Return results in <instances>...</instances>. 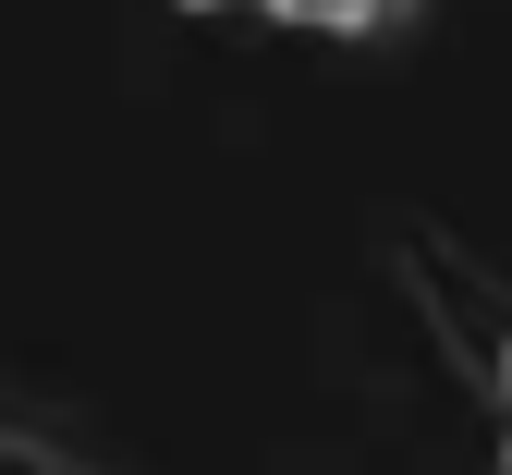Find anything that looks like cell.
<instances>
[{
	"label": "cell",
	"instance_id": "6da1fadb",
	"mask_svg": "<svg viewBox=\"0 0 512 475\" xmlns=\"http://www.w3.org/2000/svg\"><path fill=\"white\" fill-rule=\"evenodd\" d=\"M391 256H403V281H415L427 329L452 342V366H464V378H488V390L512 402V293L488 281V268H476L452 232H427V220H403V232H391Z\"/></svg>",
	"mask_w": 512,
	"mask_h": 475
},
{
	"label": "cell",
	"instance_id": "277c9868",
	"mask_svg": "<svg viewBox=\"0 0 512 475\" xmlns=\"http://www.w3.org/2000/svg\"><path fill=\"white\" fill-rule=\"evenodd\" d=\"M183 13H232V0H183Z\"/></svg>",
	"mask_w": 512,
	"mask_h": 475
},
{
	"label": "cell",
	"instance_id": "7a4b0ae2",
	"mask_svg": "<svg viewBox=\"0 0 512 475\" xmlns=\"http://www.w3.org/2000/svg\"><path fill=\"white\" fill-rule=\"evenodd\" d=\"M0 475H122L110 451H74L61 427H37V415H0Z\"/></svg>",
	"mask_w": 512,
	"mask_h": 475
},
{
	"label": "cell",
	"instance_id": "3957f363",
	"mask_svg": "<svg viewBox=\"0 0 512 475\" xmlns=\"http://www.w3.org/2000/svg\"><path fill=\"white\" fill-rule=\"evenodd\" d=\"M281 25H342V37H378V25H403L415 0H269Z\"/></svg>",
	"mask_w": 512,
	"mask_h": 475
}]
</instances>
